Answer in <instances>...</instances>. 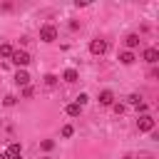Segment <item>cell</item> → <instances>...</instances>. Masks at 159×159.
<instances>
[{
	"mask_svg": "<svg viewBox=\"0 0 159 159\" xmlns=\"http://www.w3.org/2000/svg\"><path fill=\"white\" fill-rule=\"evenodd\" d=\"M10 62H12V65H17V67H27V65H30V55H27L25 50H12Z\"/></svg>",
	"mask_w": 159,
	"mask_h": 159,
	"instance_id": "obj_1",
	"label": "cell"
},
{
	"mask_svg": "<svg viewBox=\"0 0 159 159\" xmlns=\"http://www.w3.org/2000/svg\"><path fill=\"white\" fill-rule=\"evenodd\" d=\"M154 127H157V122H154L149 114H142V117L137 119V129H139V132H154Z\"/></svg>",
	"mask_w": 159,
	"mask_h": 159,
	"instance_id": "obj_2",
	"label": "cell"
},
{
	"mask_svg": "<svg viewBox=\"0 0 159 159\" xmlns=\"http://www.w3.org/2000/svg\"><path fill=\"white\" fill-rule=\"evenodd\" d=\"M40 40H42V42H52V40H57V30H55V25H42V27H40Z\"/></svg>",
	"mask_w": 159,
	"mask_h": 159,
	"instance_id": "obj_3",
	"label": "cell"
},
{
	"mask_svg": "<svg viewBox=\"0 0 159 159\" xmlns=\"http://www.w3.org/2000/svg\"><path fill=\"white\" fill-rule=\"evenodd\" d=\"M107 50H109L107 40H99V37H94V40L89 42V52H92V55H104Z\"/></svg>",
	"mask_w": 159,
	"mask_h": 159,
	"instance_id": "obj_4",
	"label": "cell"
},
{
	"mask_svg": "<svg viewBox=\"0 0 159 159\" xmlns=\"http://www.w3.org/2000/svg\"><path fill=\"white\" fill-rule=\"evenodd\" d=\"M142 57H144V62H149V65H157V62H159V50H157V47H147Z\"/></svg>",
	"mask_w": 159,
	"mask_h": 159,
	"instance_id": "obj_5",
	"label": "cell"
},
{
	"mask_svg": "<svg viewBox=\"0 0 159 159\" xmlns=\"http://www.w3.org/2000/svg\"><path fill=\"white\" fill-rule=\"evenodd\" d=\"M99 104L112 107V104H114V92H112V89H102V92H99Z\"/></svg>",
	"mask_w": 159,
	"mask_h": 159,
	"instance_id": "obj_6",
	"label": "cell"
},
{
	"mask_svg": "<svg viewBox=\"0 0 159 159\" xmlns=\"http://www.w3.org/2000/svg\"><path fill=\"white\" fill-rule=\"evenodd\" d=\"M20 152H22V147H20L17 142H12V144H7L5 157H7V159H20Z\"/></svg>",
	"mask_w": 159,
	"mask_h": 159,
	"instance_id": "obj_7",
	"label": "cell"
},
{
	"mask_svg": "<svg viewBox=\"0 0 159 159\" xmlns=\"http://www.w3.org/2000/svg\"><path fill=\"white\" fill-rule=\"evenodd\" d=\"M15 84L27 87V84H30V75H27L25 70H17V72H15Z\"/></svg>",
	"mask_w": 159,
	"mask_h": 159,
	"instance_id": "obj_8",
	"label": "cell"
},
{
	"mask_svg": "<svg viewBox=\"0 0 159 159\" xmlns=\"http://www.w3.org/2000/svg\"><path fill=\"white\" fill-rule=\"evenodd\" d=\"M124 45H127V47H129V52H132V50L139 45V35H134V32H132V35H127V37H124Z\"/></svg>",
	"mask_w": 159,
	"mask_h": 159,
	"instance_id": "obj_9",
	"label": "cell"
},
{
	"mask_svg": "<svg viewBox=\"0 0 159 159\" xmlns=\"http://www.w3.org/2000/svg\"><path fill=\"white\" fill-rule=\"evenodd\" d=\"M77 77H80V75H77V70H72V67L62 72V80H65V82H77Z\"/></svg>",
	"mask_w": 159,
	"mask_h": 159,
	"instance_id": "obj_10",
	"label": "cell"
},
{
	"mask_svg": "<svg viewBox=\"0 0 159 159\" xmlns=\"http://www.w3.org/2000/svg\"><path fill=\"white\" fill-rule=\"evenodd\" d=\"M65 112H67L70 117H80V112H82V107H80L77 102H72V104H67V107H65Z\"/></svg>",
	"mask_w": 159,
	"mask_h": 159,
	"instance_id": "obj_11",
	"label": "cell"
},
{
	"mask_svg": "<svg viewBox=\"0 0 159 159\" xmlns=\"http://www.w3.org/2000/svg\"><path fill=\"white\" fill-rule=\"evenodd\" d=\"M134 60H137V57H134V52H129V50H127V52H122V55H119V62H122V65H132V62H134Z\"/></svg>",
	"mask_w": 159,
	"mask_h": 159,
	"instance_id": "obj_12",
	"label": "cell"
},
{
	"mask_svg": "<svg viewBox=\"0 0 159 159\" xmlns=\"http://www.w3.org/2000/svg\"><path fill=\"white\" fill-rule=\"evenodd\" d=\"M10 55H12V45H7V42L0 45V57H10Z\"/></svg>",
	"mask_w": 159,
	"mask_h": 159,
	"instance_id": "obj_13",
	"label": "cell"
},
{
	"mask_svg": "<svg viewBox=\"0 0 159 159\" xmlns=\"http://www.w3.org/2000/svg\"><path fill=\"white\" fill-rule=\"evenodd\" d=\"M72 134H75V127H72V124H65V127H62V137L67 139V137H72Z\"/></svg>",
	"mask_w": 159,
	"mask_h": 159,
	"instance_id": "obj_14",
	"label": "cell"
},
{
	"mask_svg": "<svg viewBox=\"0 0 159 159\" xmlns=\"http://www.w3.org/2000/svg\"><path fill=\"white\" fill-rule=\"evenodd\" d=\"M40 147H42L45 152H50V149L55 147V142H52V139H42V142H40Z\"/></svg>",
	"mask_w": 159,
	"mask_h": 159,
	"instance_id": "obj_15",
	"label": "cell"
},
{
	"mask_svg": "<svg viewBox=\"0 0 159 159\" xmlns=\"http://www.w3.org/2000/svg\"><path fill=\"white\" fill-rule=\"evenodd\" d=\"M15 102H17V97H12V94H7V97L2 99V104H5V107H12Z\"/></svg>",
	"mask_w": 159,
	"mask_h": 159,
	"instance_id": "obj_16",
	"label": "cell"
},
{
	"mask_svg": "<svg viewBox=\"0 0 159 159\" xmlns=\"http://www.w3.org/2000/svg\"><path fill=\"white\" fill-rule=\"evenodd\" d=\"M87 102H89V97H87V94H84V92H82V94H80V97H77V104H80V107H84V104H87Z\"/></svg>",
	"mask_w": 159,
	"mask_h": 159,
	"instance_id": "obj_17",
	"label": "cell"
},
{
	"mask_svg": "<svg viewBox=\"0 0 159 159\" xmlns=\"http://www.w3.org/2000/svg\"><path fill=\"white\" fill-rule=\"evenodd\" d=\"M112 109H114V114H122V112H124V104H122V102H114Z\"/></svg>",
	"mask_w": 159,
	"mask_h": 159,
	"instance_id": "obj_18",
	"label": "cell"
},
{
	"mask_svg": "<svg viewBox=\"0 0 159 159\" xmlns=\"http://www.w3.org/2000/svg\"><path fill=\"white\" fill-rule=\"evenodd\" d=\"M55 82H57V77H55V75H47V77H45V84H47V87H52Z\"/></svg>",
	"mask_w": 159,
	"mask_h": 159,
	"instance_id": "obj_19",
	"label": "cell"
},
{
	"mask_svg": "<svg viewBox=\"0 0 159 159\" xmlns=\"http://www.w3.org/2000/svg\"><path fill=\"white\" fill-rule=\"evenodd\" d=\"M32 94H35V89H32L30 84H27V87H22V97H32Z\"/></svg>",
	"mask_w": 159,
	"mask_h": 159,
	"instance_id": "obj_20",
	"label": "cell"
},
{
	"mask_svg": "<svg viewBox=\"0 0 159 159\" xmlns=\"http://www.w3.org/2000/svg\"><path fill=\"white\" fill-rule=\"evenodd\" d=\"M139 102H142V97H139V94H129V104H134V107H137Z\"/></svg>",
	"mask_w": 159,
	"mask_h": 159,
	"instance_id": "obj_21",
	"label": "cell"
},
{
	"mask_svg": "<svg viewBox=\"0 0 159 159\" xmlns=\"http://www.w3.org/2000/svg\"><path fill=\"white\" fill-rule=\"evenodd\" d=\"M137 112H142V114H144V112H147V102H139V104H137Z\"/></svg>",
	"mask_w": 159,
	"mask_h": 159,
	"instance_id": "obj_22",
	"label": "cell"
},
{
	"mask_svg": "<svg viewBox=\"0 0 159 159\" xmlns=\"http://www.w3.org/2000/svg\"><path fill=\"white\" fill-rule=\"evenodd\" d=\"M0 159H7V157H5V154H2V152H0Z\"/></svg>",
	"mask_w": 159,
	"mask_h": 159,
	"instance_id": "obj_23",
	"label": "cell"
},
{
	"mask_svg": "<svg viewBox=\"0 0 159 159\" xmlns=\"http://www.w3.org/2000/svg\"><path fill=\"white\" fill-rule=\"evenodd\" d=\"M147 159H154V157H147Z\"/></svg>",
	"mask_w": 159,
	"mask_h": 159,
	"instance_id": "obj_24",
	"label": "cell"
},
{
	"mask_svg": "<svg viewBox=\"0 0 159 159\" xmlns=\"http://www.w3.org/2000/svg\"><path fill=\"white\" fill-rule=\"evenodd\" d=\"M124 159H132V157H124Z\"/></svg>",
	"mask_w": 159,
	"mask_h": 159,
	"instance_id": "obj_25",
	"label": "cell"
}]
</instances>
